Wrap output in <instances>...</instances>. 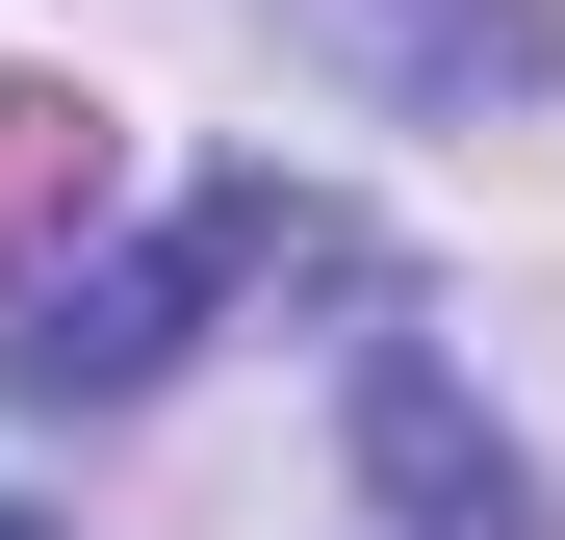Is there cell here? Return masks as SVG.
<instances>
[{"label":"cell","instance_id":"6da1fadb","mask_svg":"<svg viewBox=\"0 0 565 540\" xmlns=\"http://www.w3.org/2000/svg\"><path fill=\"white\" fill-rule=\"evenodd\" d=\"M309 207H282V180H232V207H180L154 257H104V284H26V335H0V360H26V387H154V360H180V309H232V284H309Z\"/></svg>","mask_w":565,"mask_h":540},{"label":"cell","instance_id":"7a4b0ae2","mask_svg":"<svg viewBox=\"0 0 565 540\" xmlns=\"http://www.w3.org/2000/svg\"><path fill=\"white\" fill-rule=\"evenodd\" d=\"M360 489H386L412 540H540V464H514V437H489V412H462V387H437V360H412V335H386V360H360Z\"/></svg>","mask_w":565,"mask_h":540},{"label":"cell","instance_id":"3957f363","mask_svg":"<svg viewBox=\"0 0 565 540\" xmlns=\"http://www.w3.org/2000/svg\"><path fill=\"white\" fill-rule=\"evenodd\" d=\"M0 540H52V515H0Z\"/></svg>","mask_w":565,"mask_h":540}]
</instances>
